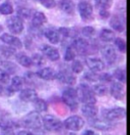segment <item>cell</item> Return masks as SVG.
Here are the masks:
<instances>
[{
	"label": "cell",
	"mask_w": 130,
	"mask_h": 135,
	"mask_svg": "<svg viewBox=\"0 0 130 135\" xmlns=\"http://www.w3.org/2000/svg\"><path fill=\"white\" fill-rule=\"evenodd\" d=\"M75 91H76L77 99L81 101L83 104H95L97 102L95 93L88 84L85 83L79 84L77 89H75Z\"/></svg>",
	"instance_id": "6da1fadb"
},
{
	"label": "cell",
	"mask_w": 130,
	"mask_h": 135,
	"mask_svg": "<svg viewBox=\"0 0 130 135\" xmlns=\"http://www.w3.org/2000/svg\"><path fill=\"white\" fill-rule=\"evenodd\" d=\"M23 125L31 130H40L43 127L42 117L38 112H31L23 119Z\"/></svg>",
	"instance_id": "7a4b0ae2"
},
{
	"label": "cell",
	"mask_w": 130,
	"mask_h": 135,
	"mask_svg": "<svg viewBox=\"0 0 130 135\" xmlns=\"http://www.w3.org/2000/svg\"><path fill=\"white\" fill-rule=\"evenodd\" d=\"M62 99L66 105L71 110H76L78 108V99L76 96V91L73 88H67L62 93Z\"/></svg>",
	"instance_id": "3957f363"
},
{
	"label": "cell",
	"mask_w": 130,
	"mask_h": 135,
	"mask_svg": "<svg viewBox=\"0 0 130 135\" xmlns=\"http://www.w3.org/2000/svg\"><path fill=\"white\" fill-rule=\"evenodd\" d=\"M126 110L124 108H114V109H104L103 118L108 122H114L117 120H121L125 117Z\"/></svg>",
	"instance_id": "277c9868"
},
{
	"label": "cell",
	"mask_w": 130,
	"mask_h": 135,
	"mask_svg": "<svg viewBox=\"0 0 130 135\" xmlns=\"http://www.w3.org/2000/svg\"><path fill=\"white\" fill-rule=\"evenodd\" d=\"M84 120L79 116H71L67 118L63 123V126L70 131H79L84 126Z\"/></svg>",
	"instance_id": "5b68a950"
},
{
	"label": "cell",
	"mask_w": 130,
	"mask_h": 135,
	"mask_svg": "<svg viewBox=\"0 0 130 135\" xmlns=\"http://www.w3.org/2000/svg\"><path fill=\"white\" fill-rule=\"evenodd\" d=\"M43 121V127L48 131H58L62 127V122L60 119L52 115H46L42 118Z\"/></svg>",
	"instance_id": "8992f818"
},
{
	"label": "cell",
	"mask_w": 130,
	"mask_h": 135,
	"mask_svg": "<svg viewBox=\"0 0 130 135\" xmlns=\"http://www.w3.org/2000/svg\"><path fill=\"white\" fill-rule=\"evenodd\" d=\"M7 28L10 32L14 34H20L24 31V22L17 16H12L6 21Z\"/></svg>",
	"instance_id": "52a82bcc"
},
{
	"label": "cell",
	"mask_w": 130,
	"mask_h": 135,
	"mask_svg": "<svg viewBox=\"0 0 130 135\" xmlns=\"http://www.w3.org/2000/svg\"><path fill=\"white\" fill-rule=\"evenodd\" d=\"M78 10H79V15H80L81 18L83 21L91 20L94 8L89 1H80L78 3Z\"/></svg>",
	"instance_id": "ba28073f"
},
{
	"label": "cell",
	"mask_w": 130,
	"mask_h": 135,
	"mask_svg": "<svg viewBox=\"0 0 130 135\" xmlns=\"http://www.w3.org/2000/svg\"><path fill=\"white\" fill-rule=\"evenodd\" d=\"M71 47L74 51H76L77 53L79 54H84L89 51V43L83 39V38H74L72 40V44H71Z\"/></svg>",
	"instance_id": "9c48e42d"
},
{
	"label": "cell",
	"mask_w": 130,
	"mask_h": 135,
	"mask_svg": "<svg viewBox=\"0 0 130 135\" xmlns=\"http://www.w3.org/2000/svg\"><path fill=\"white\" fill-rule=\"evenodd\" d=\"M101 53H102V56L105 59L106 62L108 65H113L114 62L116 61L117 59V53H116V50L113 46L111 45H106L102 48L101 50Z\"/></svg>",
	"instance_id": "30bf717a"
},
{
	"label": "cell",
	"mask_w": 130,
	"mask_h": 135,
	"mask_svg": "<svg viewBox=\"0 0 130 135\" xmlns=\"http://www.w3.org/2000/svg\"><path fill=\"white\" fill-rule=\"evenodd\" d=\"M0 40L3 43H5L8 46H12L14 48H21L23 47V42L20 41L19 38H17L15 36L11 35V34L4 33L0 36Z\"/></svg>",
	"instance_id": "8fae6325"
},
{
	"label": "cell",
	"mask_w": 130,
	"mask_h": 135,
	"mask_svg": "<svg viewBox=\"0 0 130 135\" xmlns=\"http://www.w3.org/2000/svg\"><path fill=\"white\" fill-rule=\"evenodd\" d=\"M85 62L88 65L89 69L94 72V73H98V72H102L105 69V64L102 59H96V57H88L85 59Z\"/></svg>",
	"instance_id": "7c38bea8"
},
{
	"label": "cell",
	"mask_w": 130,
	"mask_h": 135,
	"mask_svg": "<svg viewBox=\"0 0 130 135\" xmlns=\"http://www.w3.org/2000/svg\"><path fill=\"white\" fill-rule=\"evenodd\" d=\"M41 51L42 53L51 61H57L59 57H60V54H59V51L57 50L55 47L53 46H49V45H43L41 47Z\"/></svg>",
	"instance_id": "4fadbf2b"
},
{
	"label": "cell",
	"mask_w": 130,
	"mask_h": 135,
	"mask_svg": "<svg viewBox=\"0 0 130 135\" xmlns=\"http://www.w3.org/2000/svg\"><path fill=\"white\" fill-rule=\"evenodd\" d=\"M110 92H111V95L113 96L114 98H116L118 100H122L124 98V96H125L124 86L120 82H114V83H112L111 87H110Z\"/></svg>",
	"instance_id": "5bb4252c"
},
{
	"label": "cell",
	"mask_w": 130,
	"mask_h": 135,
	"mask_svg": "<svg viewBox=\"0 0 130 135\" xmlns=\"http://www.w3.org/2000/svg\"><path fill=\"white\" fill-rule=\"evenodd\" d=\"M19 98L24 102H34L38 98V94L32 88H24L19 92Z\"/></svg>",
	"instance_id": "9a60e30c"
},
{
	"label": "cell",
	"mask_w": 130,
	"mask_h": 135,
	"mask_svg": "<svg viewBox=\"0 0 130 135\" xmlns=\"http://www.w3.org/2000/svg\"><path fill=\"white\" fill-rule=\"evenodd\" d=\"M56 80L60 81L61 83H64L66 85H74L76 82V78L73 76L72 74L68 73V72H59L56 74Z\"/></svg>",
	"instance_id": "2e32d148"
},
{
	"label": "cell",
	"mask_w": 130,
	"mask_h": 135,
	"mask_svg": "<svg viewBox=\"0 0 130 135\" xmlns=\"http://www.w3.org/2000/svg\"><path fill=\"white\" fill-rule=\"evenodd\" d=\"M56 72L52 68H43L37 72V76L43 80H55Z\"/></svg>",
	"instance_id": "e0dca14e"
},
{
	"label": "cell",
	"mask_w": 130,
	"mask_h": 135,
	"mask_svg": "<svg viewBox=\"0 0 130 135\" xmlns=\"http://www.w3.org/2000/svg\"><path fill=\"white\" fill-rule=\"evenodd\" d=\"M81 112H82L83 116L91 120V119L97 118L99 110L95 104H83L81 108Z\"/></svg>",
	"instance_id": "ac0fdd59"
},
{
	"label": "cell",
	"mask_w": 130,
	"mask_h": 135,
	"mask_svg": "<svg viewBox=\"0 0 130 135\" xmlns=\"http://www.w3.org/2000/svg\"><path fill=\"white\" fill-rule=\"evenodd\" d=\"M44 36L49 40V42L52 44H58L61 40V35L58 31L52 30V29H47L44 30Z\"/></svg>",
	"instance_id": "d6986e66"
},
{
	"label": "cell",
	"mask_w": 130,
	"mask_h": 135,
	"mask_svg": "<svg viewBox=\"0 0 130 135\" xmlns=\"http://www.w3.org/2000/svg\"><path fill=\"white\" fill-rule=\"evenodd\" d=\"M24 80L23 77L20 76H14L11 80H10V84H9V88L13 93L16 91H20L23 89Z\"/></svg>",
	"instance_id": "ffe728a7"
},
{
	"label": "cell",
	"mask_w": 130,
	"mask_h": 135,
	"mask_svg": "<svg viewBox=\"0 0 130 135\" xmlns=\"http://www.w3.org/2000/svg\"><path fill=\"white\" fill-rule=\"evenodd\" d=\"M47 23V17L42 11H34L32 15V25L42 27Z\"/></svg>",
	"instance_id": "44dd1931"
},
{
	"label": "cell",
	"mask_w": 130,
	"mask_h": 135,
	"mask_svg": "<svg viewBox=\"0 0 130 135\" xmlns=\"http://www.w3.org/2000/svg\"><path fill=\"white\" fill-rule=\"evenodd\" d=\"M59 6L62 11H64L67 15H73L74 13V3L72 0H61L59 2Z\"/></svg>",
	"instance_id": "7402d4cb"
},
{
	"label": "cell",
	"mask_w": 130,
	"mask_h": 135,
	"mask_svg": "<svg viewBox=\"0 0 130 135\" xmlns=\"http://www.w3.org/2000/svg\"><path fill=\"white\" fill-rule=\"evenodd\" d=\"M110 26L113 28L115 31L117 32H123L124 29H125V25H124V22H122L121 17H117V16H114L111 21H110Z\"/></svg>",
	"instance_id": "603a6c76"
},
{
	"label": "cell",
	"mask_w": 130,
	"mask_h": 135,
	"mask_svg": "<svg viewBox=\"0 0 130 135\" xmlns=\"http://www.w3.org/2000/svg\"><path fill=\"white\" fill-rule=\"evenodd\" d=\"M15 128H17V124H15L12 120L3 119L0 121V129L2 131H13Z\"/></svg>",
	"instance_id": "cb8c5ba5"
},
{
	"label": "cell",
	"mask_w": 130,
	"mask_h": 135,
	"mask_svg": "<svg viewBox=\"0 0 130 135\" xmlns=\"http://www.w3.org/2000/svg\"><path fill=\"white\" fill-rule=\"evenodd\" d=\"M16 60L19 65H21L24 68H31L32 66V59L30 56H28L26 54L24 53H18L16 54Z\"/></svg>",
	"instance_id": "d4e9b609"
},
{
	"label": "cell",
	"mask_w": 130,
	"mask_h": 135,
	"mask_svg": "<svg viewBox=\"0 0 130 135\" xmlns=\"http://www.w3.org/2000/svg\"><path fill=\"white\" fill-rule=\"evenodd\" d=\"M100 39L102 41H105V42L113 41L114 39H115V34L110 29H103L100 32Z\"/></svg>",
	"instance_id": "484cf974"
},
{
	"label": "cell",
	"mask_w": 130,
	"mask_h": 135,
	"mask_svg": "<svg viewBox=\"0 0 130 135\" xmlns=\"http://www.w3.org/2000/svg\"><path fill=\"white\" fill-rule=\"evenodd\" d=\"M0 53L5 57H11L16 54V48L8 45H0Z\"/></svg>",
	"instance_id": "4316f807"
},
{
	"label": "cell",
	"mask_w": 130,
	"mask_h": 135,
	"mask_svg": "<svg viewBox=\"0 0 130 135\" xmlns=\"http://www.w3.org/2000/svg\"><path fill=\"white\" fill-rule=\"evenodd\" d=\"M91 120H93L91 125L95 127V128H97V129L105 131V130H110L112 128V125L108 121H99L97 119H91Z\"/></svg>",
	"instance_id": "83f0119b"
},
{
	"label": "cell",
	"mask_w": 130,
	"mask_h": 135,
	"mask_svg": "<svg viewBox=\"0 0 130 135\" xmlns=\"http://www.w3.org/2000/svg\"><path fill=\"white\" fill-rule=\"evenodd\" d=\"M34 107H35V110L38 113H44L48 110V104L47 102L44 100V99H41V98H37L36 100L34 101Z\"/></svg>",
	"instance_id": "f1b7e54d"
},
{
	"label": "cell",
	"mask_w": 130,
	"mask_h": 135,
	"mask_svg": "<svg viewBox=\"0 0 130 135\" xmlns=\"http://www.w3.org/2000/svg\"><path fill=\"white\" fill-rule=\"evenodd\" d=\"M0 13L4 16H9L13 13V6L10 1H5L2 4H0Z\"/></svg>",
	"instance_id": "f546056e"
},
{
	"label": "cell",
	"mask_w": 130,
	"mask_h": 135,
	"mask_svg": "<svg viewBox=\"0 0 130 135\" xmlns=\"http://www.w3.org/2000/svg\"><path fill=\"white\" fill-rule=\"evenodd\" d=\"M95 3H96V6L101 9H104V10H109V8L112 6V3H113V0H95Z\"/></svg>",
	"instance_id": "4dcf8cb0"
},
{
	"label": "cell",
	"mask_w": 130,
	"mask_h": 135,
	"mask_svg": "<svg viewBox=\"0 0 130 135\" xmlns=\"http://www.w3.org/2000/svg\"><path fill=\"white\" fill-rule=\"evenodd\" d=\"M58 32L60 35H62V36H64L66 38H76L75 36H76V33L74 32V30L73 29H70V28H60L59 30H58Z\"/></svg>",
	"instance_id": "1f68e13d"
},
{
	"label": "cell",
	"mask_w": 130,
	"mask_h": 135,
	"mask_svg": "<svg viewBox=\"0 0 130 135\" xmlns=\"http://www.w3.org/2000/svg\"><path fill=\"white\" fill-rule=\"evenodd\" d=\"M93 91L95 93V95L98 96H104L107 94V87L104 84H96L94 86Z\"/></svg>",
	"instance_id": "d6a6232c"
},
{
	"label": "cell",
	"mask_w": 130,
	"mask_h": 135,
	"mask_svg": "<svg viewBox=\"0 0 130 135\" xmlns=\"http://www.w3.org/2000/svg\"><path fill=\"white\" fill-rule=\"evenodd\" d=\"M32 15V10L30 8H26V7H21L17 10V17H20L21 20L23 18H29L31 17Z\"/></svg>",
	"instance_id": "836d02e7"
},
{
	"label": "cell",
	"mask_w": 130,
	"mask_h": 135,
	"mask_svg": "<svg viewBox=\"0 0 130 135\" xmlns=\"http://www.w3.org/2000/svg\"><path fill=\"white\" fill-rule=\"evenodd\" d=\"M113 77L115 79H117L118 81H120V83H125L126 82V74H125V71L122 70V69H117L114 72Z\"/></svg>",
	"instance_id": "e575fe53"
},
{
	"label": "cell",
	"mask_w": 130,
	"mask_h": 135,
	"mask_svg": "<svg viewBox=\"0 0 130 135\" xmlns=\"http://www.w3.org/2000/svg\"><path fill=\"white\" fill-rule=\"evenodd\" d=\"M14 93L12 92L9 88V85L7 84H1L0 83V95L3 96V97H8V96H11L13 95Z\"/></svg>",
	"instance_id": "d590c367"
},
{
	"label": "cell",
	"mask_w": 130,
	"mask_h": 135,
	"mask_svg": "<svg viewBox=\"0 0 130 135\" xmlns=\"http://www.w3.org/2000/svg\"><path fill=\"white\" fill-rule=\"evenodd\" d=\"M74 59H75V51L73 50L71 46H68L65 50L64 60L65 61H73Z\"/></svg>",
	"instance_id": "8d00e7d4"
},
{
	"label": "cell",
	"mask_w": 130,
	"mask_h": 135,
	"mask_svg": "<svg viewBox=\"0 0 130 135\" xmlns=\"http://www.w3.org/2000/svg\"><path fill=\"white\" fill-rule=\"evenodd\" d=\"M30 32L36 38H40V37H42L44 35V31L41 29V27H38V26L31 25V27H30Z\"/></svg>",
	"instance_id": "74e56055"
},
{
	"label": "cell",
	"mask_w": 130,
	"mask_h": 135,
	"mask_svg": "<svg viewBox=\"0 0 130 135\" xmlns=\"http://www.w3.org/2000/svg\"><path fill=\"white\" fill-rule=\"evenodd\" d=\"M81 34L84 36V37H88V38H90L93 37L95 34H96V30L90 27V26H86V27H83L81 29Z\"/></svg>",
	"instance_id": "f35d334b"
},
{
	"label": "cell",
	"mask_w": 130,
	"mask_h": 135,
	"mask_svg": "<svg viewBox=\"0 0 130 135\" xmlns=\"http://www.w3.org/2000/svg\"><path fill=\"white\" fill-rule=\"evenodd\" d=\"M115 46L118 48V50L120 52H126V42L124 39H121V38H117L115 40Z\"/></svg>",
	"instance_id": "ab89813d"
},
{
	"label": "cell",
	"mask_w": 130,
	"mask_h": 135,
	"mask_svg": "<svg viewBox=\"0 0 130 135\" xmlns=\"http://www.w3.org/2000/svg\"><path fill=\"white\" fill-rule=\"evenodd\" d=\"M32 59V65L35 66H41L45 62V59H44V56L42 54H39V53H36L32 55V57H31Z\"/></svg>",
	"instance_id": "60d3db41"
},
{
	"label": "cell",
	"mask_w": 130,
	"mask_h": 135,
	"mask_svg": "<svg viewBox=\"0 0 130 135\" xmlns=\"http://www.w3.org/2000/svg\"><path fill=\"white\" fill-rule=\"evenodd\" d=\"M8 81H10V74L3 69H0V83L1 84H8Z\"/></svg>",
	"instance_id": "b9f144b4"
},
{
	"label": "cell",
	"mask_w": 130,
	"mask_h": 135,
	"mask_svg": "<svg viewBox=\"0 0 130 135\" xmlns=\"http://www.w3.org/2000/svg\"><path fill=\"white\" fill-rule=\"evenodd\" d=\"M71 69H72L73 73H75V74H79V73L82 72V70H83V66H82V64H81L80 60H73Z\"/></svg>",
	"instance_id": "7bdbcfd3"
},
{
	"label": "cell",
	"mask_w": 130,
	"mask_h": 135,
	"mask_svg": "<svg viewBox=\"0 0 130 135\" xmlns=\"http://www.w3.org/2000/svg\"><path fill=\"white\" fill-rule=\"evenodd\" d=\"M42 5H44L46 8H54L56 6V1L55 0H39Z\"/></svg>",
	"instance_id": "ee69618b"
},
{
	"label": "cell",
	"mask_w": 130,
	"mask_h": 135,
	"mask_svg": "<svg viewBox=\"0 0 130 135\" xmlns=\"http://www.w3.org/2000/svg\"><path fill=\"white\" fill-rule=\"evenodd\" d=\"M2 64H3V66H4V68H5V69H3V70H5L8 74H11L12 72H14V71H15V66H14L12 62L2 61Z\"/></svg>",
	"instance_id": "f6af8a7d"
},
{
	"label": "cell",
	"mask_w": 130,
	"mask_h": 135,
	"mask_svg": "<svg viewBox=\"0 0 130 135\" xmlns=\"http://www.w3.org/2000/svg\"><path fill=\"white\" fill-rule=\"evenodd\" d=\"M84 79L89 80V81H98L99 80V75L97 73H94V72H90V73H85L84 75Z\"/></svg>",
	"instance_id": "bcb514c9"
},
{
	"label": "cell",
	"mask_w": 130,
	"mask_h": 135,
	"mask_svg": "<svg viewBox=\"0 0 130 135\" xmlns=\"http://www.w3.org/2000/svg\"><path fill=\"white\" fill-rule=\"evenodd\" d=\"M112 78H113V76L111 74H109V73H105L103 75H99V80L103 81V82H111Z\"/></svg>",
	"instance_id": "7dc6e473"
},
{
	"label": "cell",
	"mask_w": 130,
	"mask_h": 135,
	"mask_svg": "<svg viewBox=\"0 0 130 135\" xmlns=\"http://www.w3.org/2000/svg\"><path fill=\"white\" fill-rule=\"evenodd\" d=\"M100 17H101V18H103V20L109 18V17H110V12H109V10L101 9V10H100Z\"/></svg>",
	"instance_id": "c3c4849f"
},
{
	"label": "cell",
	"mask_w": 130,
	"mask_h": 135,
	"mask_svg": "<svg viewBox=\"0 0 130 135\" xmlns=\"http://www.w3.org/2000/svg\"><path fill=\"white\" fill-rule=\"evenodd\" d=\"M82 135H99L97 132H95V131H93V130H85Z\"/></svg>",
	"instance_id": "681fc988"
},
{
	"label": "cell",
	"mask_w": 130,
	"mask_h": 135,
	"mask_svg": "<svg viewBox=\"0 0 130 135\" xmlns=\"http://www.w3.org/2000/svg\"><path fill=\"white\" fill-rule=\"evenodd\" d=\"M16 135H36L35 133H32V132H30V131H19L18 133Z\"/></svg>",
	"instance_id": "f907efd6"
},
{
	"label": "cell",
	"mask_w": 130,
	"mask_h": 135,
	"mask_svg": "<svg viewBox=\"0 0 130 135\" xmlns=\"http://www.w3.org/2000/svg\"><path fill=\"white\" fill-rule=\"evenodd\" d=\"M2 30H3V28H2V26L0 25V33H1V32H2Z\"/></svg>",
	"instance_id": "816d5d0a"
},
{
	"label": "cell",
	"mask_w": 130,
	"mask_h": 135,
	"mask_svg": "<svg viewBox=\"0 0 130 135\" xmlns=\"http://www.w3.org/2000/svg\"><path fill=\"white\" fill-rule=\"evenodd\" d=\"M0 64H2V59H1V56H0Z\"/></svg>",
	"instance_id": "f5cc1de1"
},
{
	"label": "cell",
	"mask_w": 130,
	"mask_h": 135,
	"mask_svg": "<svg viewBox=\"0 0 130 135\" xmlns=\"http://www.w3.org/2000/svg\"><path fill=\"white\" fill-rule=\"evenodd\" d=\"M69 135H76V134H75V133H70Z\"/></svg>",
	"instance_id": "db71d44e"
}]
</instances>
